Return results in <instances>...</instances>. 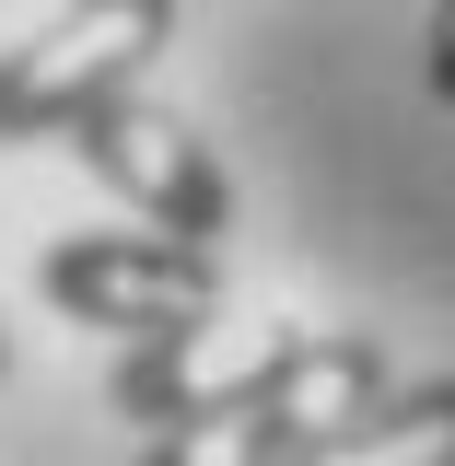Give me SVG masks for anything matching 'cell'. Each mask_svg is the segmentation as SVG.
<instances>
[{"label": "cell", "mask_w": 455, "mask_h": 466, "mask_svg": "<svg viewBox=\"0 0 455 466\" xmlns=\"http://www.w3.org/2000/svg\"><path fill=\"white\" fill-rule=\"evenodd\" d=\"M374 397H386V350L374 339H315V327H304L281 361H257V373L222 385L211 408L164 420L140 466H292L315 431H339L350 408H374Z\"/></svg>", "instance_id": "1"}, {"label": "cell", "mask_w": 455, "mask_h": 466, "mask_svg": "<svg viewBox=\"0 0 455 466\" xmlns=\"http://www.w3.org/2000/svg\"><path fill=\"white\" fill-rule=\"evenodd\" d=\"M164 35H175V0H70L24 47H0V140H58L82 106L140 94Z\"/></svg>", "instance_id": "2"}, {"label": "cell", "mask_w": 455, "mask_h": 466, "mask_svg": "<svg viewBox=\"0 0 455 466\" xmlns=\"http://www.w3.org/2000/svg\"><path fill=\"white\" fill-rule=\"evenodd\" d=\"M36 291H47L70 327H117V339H187L222 315V257L175 245V233H58L36 257Z\"/></svg>", "instance_id": "3"}, {"label": "cell", "mask_w": 455, "mask_h": 466, "mask_svg": "<svg viewBox=\"0 0 455 466\" xmlns=\"http://www.w3.org/2000/svg\"><path fill=\"white\" fill-rule=\"evenodd\" d=\"M58 140H70L82 164L106 175V187H117V198H129L152 233L199 245V257H222V233H233V187H222L211 140H199L187 116H164L152 94H106V106H82V116H70Z\"/></svg>", "instance_id": "4"}, {"label": "cell", "mask_w": 455, "mask_h": 466, "mask_svg": "<svg viewBox=\"0 0 455 466\" xmlns=\"http://www.w3.org/2000/svg\"><path fill=\"white\" fill-rule=\"evenodd\" d=\"M292 339H304V327H233V315L187 327V339H140L129 361H117V408L164 431V420H187V408H211L222 385H245L257 361H281Z\"/></svg>", "instance_id": "5"}, {"label": "cell", "mask_w": 455, "mask_h": 466, "mask_svg": "<svg viewBox=\"0 0 455 466\" xmlns=\"http://www.w3.org/2000/svg\"><path fill=\"white\" fill-rule=\"evenodd\" d=\"M292 466H455V385H408V397L350 408L339 431H315Z\"/></svg>", "instance_id": "6"}, {"label": "cell", "mask_w": 455, "mask_h": 466, "mask_svg": "<svg viewBox=\"0 0 455 466\" xmlns=\"http://www.w3.org/2000/svg\"><path fill=\"white\" fill-rule=\"evenodd\" d=\"M432 94L455 106V0H432Z\"/></svg>", "instance_id": "7"}]
</instances>
